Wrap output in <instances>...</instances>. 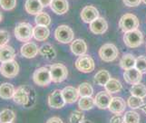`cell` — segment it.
<instances>
[{"label": "cell", "instance_id": "obj_11", "mask_svg": "<svg viewBox=\"0 0 146 123\" xmlns=\"http://www.w3.org/2000/svg\"><path fill=\"white\" fill-rule=\"evenodd\" d=\"M65 103L61 90H55L48 96V105L53 109H62Z\"/></svg>", "mask_w": 146, "mask_h": 123}, {"label": "cell", "instance_id": "obj_31", "mask_svg": "<svg viewBox=\"0 0 146 123\" xmlns=\"http://www.w3.org/2000/svg\"><path fill=\"white\" fill-rule=\"evenodd\" d=\"M130 92L132 95L140 97V98H145L146 97V87L144 84L138 83L136 84H133L132 88L130 90Z\"/></svg>", "mask_w": 146, "mask_h": 123}, {"label": "cell", "instance_id": "obj_25", "mask_svg": "<svg viewBox=\"0 0 146 123\" xmlns=\"http://www.w3.org/2000/svg\"><path fill=\"white\" fill-rule=\"evenodd\" d=\"M39 54L49 61L54 59L55 56H56V52H55L54 46L50 44H43L39 48Z\"/></svg>", "mask_w": 146, "mask_h": 123}, {"label": "cell", "instance_id": "obj_15", "mask_svg": "<svg viewBox=\"0 0 146 123\" xmlns=\"http://www.w3.org/2000/svg\"><path fill=\"white\" fill-rule=\"evenodd\" d=\"M108 24L103 17H98L90 23V30L95 34H103L107 31Z\"/></svg>", "mask_w": 146, "mask_h": 123}, {"label": "cell", "instance_id": "obj_34", "mask_svg": "<svg viewBox=\"0 0 146 123\" xmlns=\"http://www.w3.org/2000/svg\"><path fill=\"white\" fill-rule=\"evenodd\" d=\"M127 104L130 108H132V109H133V110L140 109L141 106L143 104V98H140V97L132 95L128 98Z\"/></svg>", "mask_w": 146, "mask_h": 123}, {"label": "cell", "instance_id": "obj_35", "mask_svg": "<svg viewBox=\"0 0 146 123\" xmlns=\"http://www.w3.org/2000/svg\"><path fill=\"white\" fill-rule=\"evenodd\" d=\"M123 119H124V122L136 123V122L140 121V115L137 113V112H135L133 110H130V111L125 112V115L123 117Z\"/></svg>", "mask_w": 146, "mask_h": 123}, {"label": "cell", "instance_id": "obj_19", "mask_svg": "<svg viewBox=\"0 0 146 123\" xmlns=\"http://www.w3.org/2000/svg\"><path fill=\"white\" fill-rule=\"evenodd\" d=\"M50 7L56 15H64L68 11L69 4L67 0H52Z\"/></svg>", "mask_w": 146, "mask_h": 123}, {"label": "cell", "instance_id": "obj_5", "mask_svg": "<svg viewBox=\"0 0 146 123\" xmlns=\"http://www.w3.org/2000/svg\"><path fill=\"white\" fill-rule=\"evenodd\" d=\"M50 73H51L52 81L55 83H63L68 76V70L66 66L62 63H54L50 66Z\"/></svg>", "mask_w": 146, "mask_h": 123}, {"label": "cell", "instance_id": "obj_12", "mask_svg": "<svg viewBox=\"0 0 146 123\" xmlns=\"http://www.w3.org/2000/svg\"><path fill=\"white\" fill-rule=\"evenodd\" d=\"M20 53H21L22 56H24L25 58L32 59L36 57L37 54L39 53V48L36 44L29 41V42H27L26 44L22 45L21 49H20Z\"/></svg>", "mask_w": 146, "mask_h": 123}, {"label": "cell", "instance_id": "obj_16", "mask_svg": "<svg viewBox=\"0 0 146 123\" xmlns=\"http://www.w3.org/2000/svg\"><path fill=\"white\" fill-rule=\"evenodd\" d=\"M98 17H99L98 10L93 6L84 7L81 12V18L84 23L89 24Z\"/></svg>", "mask_w": 146, "mask_h": 123}, {"label": "cell", "instance_id": "obj_18", "mask_svg": "<svg viewBox=\"0 0 146 123\" xmlns=\"http://www.w3.org/2000/svg\"><path fill=\"white\" fill-rule=\"evenodd\" d=\"M62 93L64 96V99L66 103H74L79 98V91L78 89L74 88L72 86H67L62 90Z\"/></svg>", "mask_w": 146, "mask_h": 123}, {"label": "cell", "instance_id": "obj_4", "mask_svg": "<svg viewBox=\"0 0 146 123\" xmlns=\"http://www.w3.org/2000/svg\"><path fill=\"white\" fill-rule=\"evenodd\" d=\"M123 42L130 48H136L143 43V34L138 29L125 32Z\"/></svg>", "mask_w": 146, "mask_h": 123}, {"label": "cell", "instance_id": "obj_44", "mask_svg": "<svg viewBox=\"0 0 146 123\" xmlns=\"http://www.w3.org/2000/svg\"><path fill=\"white\" fill-rule=\"evenodd\" d=\"M140 109L141 110H142L143 112H144V113H146V103H143L142 106H141V108H140Z\"/></svg>", "mask_w": 146, "mask_h": 123}, {"label": "cell", "instance_id": "obj_26", "mask_svg": "<svg viewBox=\"0 0 146 123\" xmlns=\"http://www.w3.org/2000/svg\"><path fill=\"white\" fill-rule=\"evenodd\" d=\"M104 88L105 91L112 94V93H117V92H119L122 90L123 85L120 83V81H118L117 79L111 78L108 81V83L104 85Z\"/></svg>", "mask_w": 146, "mask_h": 123}, {"label": "cell", "instance_id": "obj_17", "mask_svg": "<svg viewBox=\"0 0 146 123\" xmlns=\"http://www.w3.org/2000/svg\"><path fill=\"white\" fill-rule=\"evenodd\" d=\"M125 108H126L125 101L121 97H114L111 101L108 109L111 112H113L114 114H121L125 110Z\"/></svg>", "mask_w": 146, "mask_h": 123}, {"label": "cell", "instance_id": "obj_46", "mask_svg": "<svg viewBox=\"0 0 146 123\" xmlns=\"http://www.w3.org/2000/svg\"><path fill=\"white\" fill-rule=\"evenodd\" d=\"M142 1H143V2L144 4H146V0H142Z\"/></svg>", "mask_w": 146, "mask_h": 123}, {"label": "cell", "instance_id": "obj_40", "mask_svg": "<svg viewBox=\"0 0 146 123\" xmlns=\"http://www.w3.org/2000/svg\"><path fill=\"white\" fill-rule=\"evenodd\" d=\"M123 4L125 5L126 7H138L139 5L142 2V0H123Z\"/></svg>", "mask_w": 146, "mask_h": 123}, {"label": "cell", "instance_id": "obj_39", "mask_svg": "<svg viewBox=\"0 0 146 123\" xmlns=\"http://www.w3.org/2000/svg\"><path fill=\"white\" fill-rule=\"evenodd\" d=\"M10 40L9 33L6 30H0V47L6 45Z\"/></svg>", "mask_w": 146, "mask_h": 123}, {"label": "cell", "instance_id": "obj_23", "mask_svg": "<svg viewBox=\"0 0 146 123\" xmlns=\"http://www.w3.org/2000/svg\"><path fill=\"white\" fill-rule=\"evenodd\" d=\"M71 51L72 53L75 55H83L85 54L87 51V45L86 43L83 39H76L74 40L71 44Z\"/></svg>", "mask_w": 146, "mask_h": 123}, {"label": "cell", "instance_id": "obj_20", "mask_svg": "<svg viewBox=\"0 0 146 123\" xmlns=\"http://www.w3.org/2000/svg\"><path fill=\"white\" fill-rule=\"evenodd\" d=\"M16 57V51L10 45H4L0 47V62L5 63L14 60Z\"/></svg>", "mask_w": 146, "mask_h": 123}, {"label": "cell", "instance_id": "obj_33", "mask_svg": "<svg viewBox=\"0 0 146 123\" xmlns=\"http://www.w3.org/2000/svg\"><path fill=\"white\" fill-rule=\"evenodd\" d=\"M78 91H79V94L81 97H83V96H92L94 93V89L90 83H83L79 85Z\"/></svg>", "mask_w": 146, "mask_h": 123}, {"label": "cell", "instance_id": "obj_38", "mask_svg": "<svg viewBox=\"0 0 146 123\" xmlns=\"http://www.w3.org/2000/svg\"><path fill=\"white\" fill-rule=\"evenodd\" d=\"M84 120V115L83 112L75 110L71 113V116H70L69 121L73 122V123H77V122H83Z\"/></svg>", "mask_w": 146, "mask_h": 123}, {"label": "cell", "instance_id": "obj_28", "mask_svg": "<svg viewBox=\"0 0 146 123\" xmlns=\"http://www.w3.org/2000/svg\"><path fill=\"white\" fill-rule=\"evenodd\" d=\"M111 79V75L109 71L106 70H101L94 75V83L99 86H104Z\"/></svg>", "mask_w": 146, "mask_h": 123}, {"label": "cell", "instance_id": "obj_30", "mask_svg": "<svg viewBox=\"0 0 146 123\" xmlns=\"http://www.w3.org/2000/svg\"><path fill=\"white\" fill-rule=\"evenodd\" d=\"M16 120V113L10 109H5L0 112V122L11 123Z\"/></svg>", "mask_w": 146, "mask_h": 123}, {"label": "cell", "instance_id": "obj_13", "mask_svg": "<svg viewBox=\"0 0 146 123\" xmlns=\"http://www.w3.org/2000/svg\"><path fill=\"white\" fill-rule=\"evenodd\" d=\"M123 78L125 81L130 84H136L140 83L141 80L143 78V73L136 69L135 67L131 68L128 70H124L123 73Z\"/></svg>", "mask_w": 146, "mask_h": 123}, {"label": "cell", "instance_id": "obj_2", "mask_svg": "<svg viewBox=\"0 0 146 123\" xmlns=\"http://www.w3.org/2000/svg\"><path fill=\"white\" fill-rule=\"evenodd\" d=\"M14 34L18 41L23 43H27L31 41V39L34 37V27L31 24L23 22L19 23L15 27Z\"/></svg>", "mask_w": 146, "mask_h": 123}, {"label": "cell", "instance_id": "obj_3", "mask_svg": "<svg viewBox=\"0 0 146 123\" xmlns=\"http://www.w3.org/2000/svg\"><path fill=\"white\" fill-rule=\"evenodd\" d=\"M34 83L38 86L46 87L52 83L50 67H40L34 71Z\"/></svg>", "mask_w": 146, "mask_h": 123}, {"label": "cell", "instance_id": "obj_43", "mask_svg": "<svg viewBox=\"0 0 146 123\" xmlns=\"http://www.w3.org/2000/svg\"><path fill=\"white\" fill-rule=\"evenodd\" d=\"M40 2H41L43 7H49L50 4L52 2V0H40Z\"/></svg>", "mask_w": 146, "mask_h": 123}, {"label": "cell", "instance_id": "obj_41", "mask_svg": "<svg viewBox=\"0 0 146 123\" xmlns=\"http://www.w3.org/2000/svg\"><path fill=\"white\" fill-rule=\"evenodd\" d=\"M111 122H124V119L123 117H121L119 114L113 116L112 119L110 120Z\"/></svg>", "mask_w": 146, "mask_h": 123}, {"label": "cell", "instance_id": "obj_7", "mask_svg": "<svg viewBox=\"0 0 146 123\" xmlns=\"http://www.w3.org/2000/svg\"><path fill=\"white\" fill-rule=\"evenodd\" d=\"M139 19L134 15L128 13L123 15L119 21V26L123 32H128L134 29H137L139 26Z\"/></svg>", "mask_w": 146, "mask_h": 123}, {"label": "cell", "instance_id": "obj_45", "mask_svg": "<svg viewBox=\"0 0 146 123\" xmlns=\"http://www.w3.org/2000/svg\"><path fill=\"white\" fill-rule=\"evenodd\" d=\"M2 19H3V15H2V13H1V11H0V22L2 21Z\"/></svg>", "mask_w": 146, "mask_h": 123}, {"label": "cell", "instance_id": "obj_37", "mask_svg": "<svg viewBox=\"0 0 146 123\" xmlns=\"http://www.w3.org/2000/svg\"><path fill=\"white\" fill-rule=\"evenodd\" d=\"M0 7L6 11H10L17 7V0H0Z\"/></svg>", "mask_w": 146, "mask_h": 123}, {"label": "cell", "instance_id": "obj_36", "mask_svg": "<svg viewBox=\"0 0 146 123\" xmlns=\"http://www.w3.org/2000/svg\"><path fill=\"white\" fill-rule=\"evenodd\" d=\"M135 68L138 69L141 73H146V56L141 55L135 61Z\"/></svg>", "mask_w": 146, "mask_h": 123}, {"label": "cell", "instance_id": "obj_42", "mask_svg": "<svg viewBox=\"0 0 146 123\" xmlns=\"http://www.w3.org/2000/svg\"><path fill=\"white\" fill-rule=\"evenodd\" d=\"M46 122H63V120L60 119V118H58V117H53V118H50V119H48L47 120H46Z\"/></svg>", "mask_w": 146, "mask_h": 123}, {"label": "cell", "instance_id": "obj_29", "mask_svg": "<svg viewBox=\"0 0 146 123\" xmlns=\"http://www.w3.org/2000/svg\"><path fill=\"white\" fill-rule=\"evenodd\" d=\"M95 105L94 99H93L91 96H83L80 98L78 106L80 110H89L93 109V107Z\"/></svg>", "mask_w": 146, "mask_h": 123}, {"label": "cell", "instance_id": "obj_1", "mask_svg": "<svg viewBox=\"0 0 146 123\" xmlns=\"http://www.w3.org/2000/svg\"><path fill=\"white\" fill-rule=\"evenodd\" d=\"M13 101L15 103L21 105L25 108H31L36 104V91L28 85L19 86L15 91Z\"/></svg>", "mask_w": 146, "mask_h": 123}, {"label": "cell", "instance_id": "obj_9", "mask_svg": "<svg viewBox=\"0 0 146 123\" xmlns=\"http://www.w3.org/2000/svg\"><path fill=\"white\" fill-rule=\"evenodd\" d=\"M119 51L113 44H105L99 50V56L104 62H113L118 57Z\"/></svg>", "mask_w": 146, "mask_h": 123}, {"label": "cell", "instance_id": "obj_8", "mask_svg": "<svg viewBox=\"0 0 146 123\" xmlns=\"http://www.w3.org/2000/svg\"><path fill=\"white\" fill-rule=\"evenodd\" d=\"M75 68L84 73H90L94 70V61L90 55H80L75 61Z\"/></svg>", "mask_w": 146, "mask_h": 123}, {"label": "cell", "instance_id": "obj_27", "mask_svg": "<svg viewBox=\"0 0 146 123\" xmlns=\"http://www.w3.org/2000/svg\"><path fill=\"white\" fill-rule=\"evenodd\" d=\"M135 61H136V58L133 54H124L120 61V66L123 70L133 68L135 67Z\"/></svg>", "mask_w": 146, "mask_h": 123}, {"label": "cell", "instance_id": "obj_21", "mask_svg": "<svg viewBox=\"0 0 146 123\" xmlns=\"http://www.w3.org/2000/svg\"><path fill=\"white\" fill-rule=\"evenodd\" d=\"M43 6L40 0H27L25 4V9L29 15H37L42 12Z\"/></svg>", "mask_w": 146, "mask_h": 123}, {"label": "cell", "instance_id": "obj_32", "mask_svg": "<svg viewBox=\"0 0 146 123\" xmlns=\"http://www.w3.org/2000/svg\"><path fill=\"white\" fill-rule=\"evenodd\" d=\"M35 22L36 24L39 25H46L49 26L51 24V17L47 13L40 12L39 14L36 15V18H35Z\"/></svg>", "mask_w": 146, "mask_h": 123}, {"label": "cell", "instance_id": "obj_6", "mask_svg": "<svg viewBox=\"0 0 146 123\" xmlns=\"http://www.w3.org/2000/svg\"><path fill=\"white\" fill-rule=\"evenodd\" d=\"M54 37L59 43L62 44H69L73 42L74 34L72 28H70L68 25H59L54 31Z\"/></svg>", "mask_w": 146, "mask_h": 123}, {"label": "cell", "instance_id": "obj_22", "mask_svg": "<svg viewBox=\"0 0 146 123\" xmlns=\"http://www.w3.org/2000/svg\"><path fill=\"white\" fill-rule=\"evenodd\" d=\"M49 35L50 31L48 29V26L36 24L34 27V38L36 40L43 42V41H46L49 37Z\"/></svg>", "mask_w": 146, "mask_h": 123}, {"label": "cell", "instance_id": "obj_24", "mask_svg": "<svg viewBox=\"0 0 146 123\" xmlns=\"http://www.w3.org/2000/svg\"><path fill=\"white\" fill-rule=\"evenodd\" d=\"M15 87L13 84L8 83H4L0 85V98L4 100H10L13 99L15 93Z\"/></svg>", "mask_w": 146, "mask_h": 123}, {"label": "cell", "instance_id": "obj_14", "mask_svg": "<svg viewBox=\"0 0 146 123\" xmlns=\"http://www.w3.org/2000/svg\"><path fill=\"white\" fill-rule=\"evenodd\" d=\"M112 96L111 93H109L108 91H100L96 94L94 98V102L99 109L101 110H105L109 107L111 101H112Z\"/></svg>", "mask_w": 146, "mask_h": 123}, {"label": "cell", "instance_id": "obj_10", "mask_svg": "<svg viewBox=\"0 0 146 123\" xmlns=\"http://www.w3.org/2000/svg\"><path fill=\"white\" fill-rule=\"evenodd\" d=\"M1 63L2 64L0 65V73L2 74V76L8 79H13L15 77H17L19 73V65L17 61L11 60Z\"/></svg>", "mask_w": 146, "mask_h": 123}]
</instances>
